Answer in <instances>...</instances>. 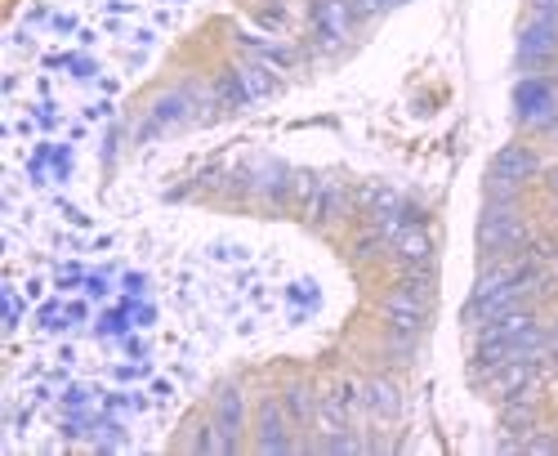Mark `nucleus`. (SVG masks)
Instances as JSON below:
<instances>
[{"mask_svg": "<svg viewBox=\"0 0 558 456\" xmlns=\"http://www.w3.org/2000/svg\"><path fill=\"white\" fill-rule=\"evenodd\" d=\"M496 372V380H492V389L500 398H527L532 394V385H536V363L532 358H509V363H500V367H492Z\"/></svg>", "mask_w": 558, "mask_h": 456, "instance_id": "6e6552de", "label": "nucleus"}, {"mask_svg": "<svg viewBox=\"0 0 558 456\" xmlns=\"http://www.w3.org/2000/svg\"><path fill=\"white\" fill-rule=\"evenodd\" d=\"M85 291H90V296H108L112 278H108V273H90V278H85Z\"/></svg>", "mask_w": 558, "mask_h": 456, "instance_id": "412c9836", "label": "nucleus"}, {"mask_svg": "<svg viewBox=\"0 0 558 456\" xmlns=\"http://www.w3.org/2000/svg\"><path fill=\"white\" fill-rule=\"evenodd\" d=\"M237 72H242V81H246L250 99H255V94H268V90H273V76H264L268 68H255V63H250V68H237Z\"/></svg>", "mask_w": 558, "mask_h": 456, "instance_id": "dca6fc26", "label": "nucleus"}, {"mask_svg": "<svg viewBox=\"0 0 558 456\" xmlns=\"http://www.w3.org/2000/svg\"><path fill=\"white\" fill-rule=\"evenodd\" d=\"M514 108H518V121L532 126V130H554L558 126V94L545 76H527V81H518Z\"/></svg>", "mask_w": 558, "mask_h": 456, "instance_id": "f03ea898", "label": "nucleus"}, {"mask_svg": "<svg viewBox=\"0 0 558 456\" xmlns=\"http://www.w3.org/2000/svg\"><path fill=\"white\" fill-rule=\"evenodd\" d=\"M18 322H23V300L14 287H5V331H18Z\"/></svg>", "mask_w": 558, "mask_h": 456, "instance_id": "6ab92c4d", "label": "nucleus"}, {"mask_svg": "<svg viewBox=\"0 0 558 456\" xmlns=\"http://www.w3.org/2000/svg\"><path fill=\"white\" fill-rule=\"evenodd\" d=\"M125 296H143V291H148V278H139V273H125Z\"/></svg>", "mask_w": 558, "mask_h": 456, "instance_id": "5701e85b", "label": "nucleus"}, {"mask_svg": "<svg viewBox=\"0 0 558 456\" xmlns=\"http://www.w3.org/2000/svg\"><path fill=\"white\" fill-rule=\"evenodd\" d=\"M282 403H286V412H291L295 425H309L313 416H317V403H313V389L309 385H291Z\"/></svg>", "mask_w": 558, "mask_h": 456, "instance_id": "4468645a", "label": "nucleus"}, {"mask_svg": "<svg viewBox=\"0 0 558 456\" xmlns=\"http://www.w3.org/2000/svg\"><path fill=\"white\" fill-rule=\"evenodd\" d=\"M393 5H402V0H349V14L353 18H375V14H384V9H393Z\"/></svg>", "mask_w": 558, "mask_h": 456, "instance_id": "f3484780", "label": "nucleus"}, {"mask_svg": "<svg viewBox=\"0 0 558 456\" xmlns=\"http://www.w3.org/2000/svg\"><path fill=\"white\" fill-rule=\"evenodd\" d=\"M215 425L224 434V452H237L242 448V430H246V403H242V389L237 385H224L215 394Z\"/></svg>", "mask_w": 558, "mask_h": 456, "instance_id": "39448f33", "label": "nucleus"}, {"mask_svg": "<svg viewBox=\"0 0 558 456\" xmlns=\"http://www.w3.org/2000/svg\"><path fill=\"white\" fill-rule=\"evenodd\" d=\"M300 193H304V220H313V224H326V220H340L344 215V188L335 184V179H317L309 175L300 184Z\"/></svg>", "mask_w": 558, "mask_h": 456, "instance_id": "7ed1b4c3", "label": "nucleus"}, {"mask_svg": "<svg viewBox=\"0 0 558 456\" xmlns=\"http://www.w3.org/2000/svg\"><path fill=\"white\" fill-rule=\"evenodd\" d=\"M393 246H398L402 264H411V269H425V264L434 260V237H429V233H425V228H420V224L402 228V233L393 237Z\"/></svg>", "mask_w": 558, "mask_h": 456, "instance_id": "9d476101", "label": "nucleus"}, {"mask_svg": "<svg viewBox=\"0 0 558 456\" xmlns=\"http://www.w3.org/2000/svg\"><path fill=\"white\" fill-rule=\"evenodd\" d=\"M188 448H192V452H201V456L224 452V434H219V425H215V421H206V425H197V434H192Z\"/></svg>", "mask_w": 558, "mask_h": 456, "instance_id": "2eb2a0df", "label": "nucleus"}, {"mask_svg": "<svg viewBox=\"0 0 558 456\" xmlns=\"http://www.w3.org/2000/svg\"><path fill=\"white\" fill-rule=\"evenodd\" d=\"M54 287H59V291H76V287H85L81 264H63V269L54 273Z\"/></svg>", "mask_w": 558, "mask_h": 456, "instance_id": "a211bd4d", "label": "nucleus"}, {"mask_svg": "<svg viewBox=\"0 0 558 456\" xmlns=\"http://www.w3.org/2000/svg\"><path fill=\"white\" fill-rule=\"evenodd\" d=\"M367 407L380 416V421H393V416L402 412L398 385H393V380H371V385H367Z\"/></svg>", "mask_w": 558, "mask_h": 456, "instance_id": "f8f14e48", "label": "nucleus"}, {"mask_svg": "<svg viewBox=\"0 0 558 456\" xmlns=\"http://www.w3.org/2000/svg\"><path fill=\"white\" fill-rule=\"evenodd\" d=\"M259 452H268V456L295 452L291 412H286V403H277V398H264V403H259Z\"/></svg>", "mask_w": 558, "mask_h": 456, "instance_id": "20e7f679", "label": "nucleus"}, {"mask_svg": "<svg viewBox=\"0 0 558 456\" xmlns=\"http://www.w3.org/2000/svg\"><path fill=\"white\" fill-rule=\"evenodd\" d=\"M393 296H398V300H411V304H420V309H429V304H434V273H429V264H425V269L402 273V278H398V287H393Z\"/></svg>", "mask_w": 558, "mask_h": 456, "instance_id": "9b49d317", "label": "nucleus"}, {"mask_svg": "<svg viewBox=\"0 0 558 456\" xmlns=\"http://www.w3.org/2000/svg\"><path fill=\"white\" fill-rule=\"evenodd\" d=\"M554 135H558V126H554Z\"/></svg>", "mask_w": 558, "mask_h": 456, "instance_id": "393cba45", "label": "nucleus"}, {"mask_svg": "<svg viewBox=\"0 0 558 456\" xmlns=\"http://www.w3.org/2000/svg\"><path fill=\"white\" fill-rule=\"evenodd\" d=\"M313 18H317V36H322L326 45H340L353 27L349 0H313Z\"/></svg>", "mask_w": 558, "mask_h": 456, "instance_id": "1a4fd4ad", "label": "nucleus"}, {"mask_svg": "<svg viewBox=\"0 0 558 456\" xmlns=\"http://www.w3.org/2000/svg\"><path fill=\"white\" fill-rule=\"evenodd\" d=\"M492 175L505 179V184H527V179L541 175V157H536L532 148H523V144H509V148L496 152Z\"/></svg>", "mask_w": 558, "mask_h": 456, "instance_id": "0eeeda50", "label": "nucleus"}, {"mask_svg": "<svg viewBox=\"0 0 558 456\" xmlns=\"http://www.w3.org/2000/svg\"><path fill=\"white\" fill-rule=\"evenodd\" d=\"M554 54H558V23L532 18V23L523 27V36H518V63H523V68H545Z\"/></svg>", "mask_w": 558, "mask_h": 456, "instance_id": "423d86ee", "label": "nucleus"}, {"mask_svg": "<svg viewBox=\"0 0 558 456\" xmlns=\"http://www.w3.org/2000/svg\"><path fill=\"white\" fill-rule=\"evenodd\" d=\"M532 18H541V23H558V0H532Z\"/></svg>", "mask_w": 558, "mask_h": 456, "instance_id": "aec40b11", "label": "nucleus"}, {"mask_svg": "<svg viewBox=\"0 0 558 456\" xmlns=\"http://www.w3.org/2000/svg\"><path fill=\"white\" fill-rule=\"evenodd\" d=\"M545 184H550V193H558V166L550 170V175H545Z\"/></svg>", "mask_w": 558, "mask_h": 456, "instance_id": "b1692460", "label": "nucleus"}, {"mask_svg": "<svg viewBox=\"0 0 558 456\" xmlns=\"http://www.w3.org/2000/svg\"><path fill=\"white\" fill-rule=\"evenodd\" d=\"M184 117H188V94H166L148 117V135H157V130L175 126V121H184Z\"/></svg>", "mask_w": 558, "mask_h": 456, "instance_id": "ddd939ff", "label": "nucleus"}, {"mask_svg": "<svg viewBox=\"0 0 558 456\" xmlns=\"http://www.w3.org/2000/svg\"><path fill=\"white\" fill-rule=\"evenodd\" d=\"M523 452H558V439H550V434H532V439L523 443Z\"/></svg>", "mask_w": 558, "mask_h": 456, "instance_id": "4be33fe9", "label": "nucleus"}, {"mask_svg": "<svg viewBox=\"0 0 558 456\" xmlns=\"http://www.w3.org/2000/svg\"><path fill=\"white\" fill-rule=\"evenodd\" d=\"M523 242H527L523 215H518L509 202H487L483 220H478V246H483V255H505V251H518Z\"/></svg>", "mask_w": 558, "mask_h": 456, "instance_id": "f257e3e1", "label": "nucleus"}]
</instances>
